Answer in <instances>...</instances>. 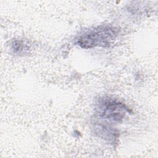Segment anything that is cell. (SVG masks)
Returning <instances> with one entry per match:
<instances>
[{"mask_svg": "<svg viewBox=\"0 0 158 158\" xmlns=\"http://www.w3.org/2000/svg\"><path fill=\"white\" fill-rule=\"evenodd\" d=\"M118 35V29L110 25H102L88 30L78 35L75 43L84 49L109 47Z\"/></svg>", "mask_w": 158, "mask_h": 158, "instance_id": "6da1fadb", "label": "cell"}, {"mask_svg": "<svg viewBox=\"0 0 158 158\" xmlns=\"http://www.w3.org/2000/svg\"><path fill=\"white\" fill-rule=\"evenodd\" d=\"M12 49L15 53L22 54V52H25V49L27 48L25 47V44L19 41H15L12 44Z\"/></svg>", "mask_w": 158, "mask_h": 158, "instance_id": "3957f363", "label": "cell"}, {"mask_svg": "<svg viewBox=\"0 0 158 158\" xmlns=\"http://www.w3.org/2000/svg\"><path fill=\"white\" fill-rule=\"evenodd\" d=\"M97 110L99 118L112 122H122L125 115L130 113L129 108L125 104L112 99L101 100Z\"/></svg>", "mask_w": 158, "mask_h": 158, "instance_id": "7a4b0ae2", "label": "cell"}]
</instances>
